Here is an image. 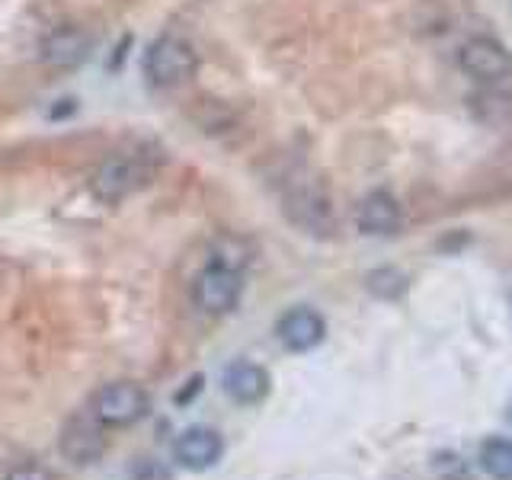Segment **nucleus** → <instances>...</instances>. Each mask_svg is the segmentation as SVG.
Listing matches in <instances>:
<instances>
[{
    "mask_svg": "<svg viewBox=\"0 0 512 480\" xmlns=\"http://www.w3.org/2000/svg\"><path fill=\"white\" fill-rule=\"evenodd\" d=\"M199 71V55L183 36H160L151 42L148 55H144V77L151 80L154 87H183L189 84Z\"/></svg>",
    "mask_w": 512,
    "mask_h": 480,
    "instance_id": "f257e3e1",
    "label": "nucleus"
},
{
    "mask_svg": "<svg viewBox=\"0 0 512 480\" xmlns=\"http://www.w3.org/2000/svg\"><path fill=\"white\" fill-rule=\"evenodd\" d=\"M148 407H151V400L144 394L141 384L112 381V384H103V388L90 397L87 410L106 429H122V426H135L138 420H144V416H148Z\"/></svg>",
    "mask_w": 512,
    "mask_h": 480,
    "instance_id": "f03ea898",
    "label": "nucleus"
},
{
    "mask_svg": "<svg viewBox=\"0 0 512 480\" xmlns=\"http://www.w3.org/2000/svg\"><path fill=\"white\" fill-rule=\"evenodd\" d=\"M240 292H244V269L208 263L196 282H192V301L205 314H228L237 308Z\"/></svg>",
    "mask_w": 512,
    "mask_h": 480,
    "instance_id": "7ed1b4c3",
    "label": "nucleus"
},
{
    "mask_svg": "<svg viewBox=\"0 0 512 480\" xmlns=\"http://www.w3.org/2000/svg\"><path fill=\"white\" fill-rule=\"evenodd\" d=\"M148 176H151V170L141 164V157L122 154V157L106 160V164L93 173L90 192L100 202H122L125 196H132L135 189L148 183Z\"/></svg>",
    "mask_w": 512,
    "mask_h": 480,
    "instance_id": "20e7f679",
    "label": "nucleus"
},
{
    "mask_svg": "<svg viewBox=\"0 0 512 480\" xmlns=\"http://www.w3.org/2000/svg\"><path fill=\"white\" fill-rule=\"evenodd\" d=\"M61 455L68 458L71 464H80V468H87V464L100 461L109 448V439H106V426L96 420V416L87 410L84 416H71L68 423L61 429Z\"/></svg>",
    "mask_w": 512,
    "mask_h": 480,
    "instance_id": "39448f33",
    "label": "nucleus"
},
{
    "mask_svg": "<svg viewBox=\"0 0 512 480\" xmlns=\"http://www.w3.org/2000/svg\"><path fill=\"white\" fill-rule=\"evenodd\" d=\"M461 68L477 84H503L512 74V55L506 52L503 42L490 36H474L461 45Z\"/></svg>",
    "mask_w": 512,
    "mask_h": 480,
    "instance_id": "423d86ee",
    "label": "nucleus"
},
{
    "mask_svg": "<svg viewBox=\"0 0 512 480\" xmlns=\"http://www.w3.org/2000/svg\"><path fill=\"white\" fill-rule=\"evenodd\" d=\"M93 52V36L80 26H61L45 32L39 42V58L48 68H77Z\"/></svg>",
    "mask_w": 512,
    "mask_h": 480,
    "instance_id": "0eeeda50",
    "label": "nucleus"
},
{
    "mask_svg": "<svg viewBox=\"0 0 512 480\" xmlns=\"http://www.w3.org/2000/svg\"><path fill=\"white\" fill-rule=\"evenodd\" d=\"M224 455V442L215 429H205V426H196V429H186L180 439L173 445V458L180 461V468L186 471H208L215 468L218 458Z\"/></svg>",
    "mask_w": 512,
    "mask_h": 480,
    "instance_id": "6e6552de",
    "label": "nucleus"
},
{
    "mask_svg": "<svg viewBox=\"0 0 512 480\" xmlns=\"http://www.w3.org/2000/svg\"><path fill=\"white\" fill-rule=\"evenodd\" d=\"M279 340L285 349H292V352H308L314 346L324 343V336H327V320L320 317L314 308H292L288 314L279 317Z\"/></svg>",
    "mask_w": 512,
    "mask_h": 480,
    "instance_id": "1a4fd4ad",
    "label": "nucleus"
},
{
    "mask_svg": "<svg viewBox=\"0 0 512 480\" xmlns=\"http://www.w3.org/2000/svg\"><path fill=\"white\" fill-rule=\"evenodd\" d=\"M224 394H228L234 404H244L253 407L269 394V372L263 365H253V362H234L224 368Z\"/></svg>",
    "mask_w": 512,
    "mask_h": 480,
    "instance_id": "9d476101",
    "label": "nucleus"
},
{
    "mask_svg": "<svg viewBox=\"0 0 512 480\" xmlns=\"http://www.w3.org/2000/svg\"><path fill=\"white\" fill-rule=\"evenodd\" d=\"M356 218H359V228L365 234H375V237L394 234L400 228V221H404L397 199L391 196V192H384V189L368 192V196L362 199V205H359V215Z\"/></svg>",
    "mask_w": 512,
    "mask_h": 480,
    "instance_id": "9b49d317",
    "label": "nucleus"
},
{
    "mask_svg": "<svg viewBox=\"0 0 512 480\" xmlns=\"http://www.w3.org/2000/svg\"><path fill=\"white\" fill-rule=\"evenodd\" d=\"M468 109L474 112L477 122L484 125H503L512 119V93L506 90H496V84L480 87L477 93H471Z\"/></svg>",
    "mask_w": 512,
    "mask_h": 480,
    "instance_id": "f8f14e48",
    "label": "nucleus"
},
{
    "mask_svg": "<svg viewBox=\"0 0 512 480\" xmlns=\"http://www.w3.org/2000/svg\"><path fill=\"white\" fill-rule=\"evenodd\" d=\"M480 464L493 480H512V442L490 439L480 448Z\"/></svg>",
    "mask_w": 512,
    "mask_h": 480,
    "instance_id": "ddd939ff",
    "label": "nucleus"
},
{
    "mask_svg": "<svg viewBox=\"0 0 512 480\" xmlns=\"http://www.w3.org/2000/svg\"><path fill=\"white\" fill-rule=\"evenodd\" d=\"M132 480H170V471L157 458H138L132 464Z\"/></svg>",
    "mask_w": 512,
    "mask_h": 480,
    "instance_id": "4468645a",
    "label": "nucleus"
},
{
    "mask_svg": "<svg viewBox=\"0 0 512 480\" xmlns=\"http://www.w3.org/2000/svg\"><path fill=\"white\" fill-rule=\"evenodd\" d=\"M4 480H55V477L48 468H42V464H20V468H13Z\"/></svg>",
    "mask_w": 512,
    "mask_h": 480,
    "instance_id": "2eb2a0df",
    "label": "nucleus"
},
{
    "mask_svg": "<svg viewBox=\"0 0 512 480\" xmlns=\"http://www.w3.org/2000/svg\"><path fill=\"white\" fill-rule=\"evenodd\" d=\"M509 423H512V407H509Z\"/></svg>",
    "mask_w": 512,
    "mask_h": 480,
    "instance_id": "dca6fc26",
    "label": "nucleus"
}]
</instances>
